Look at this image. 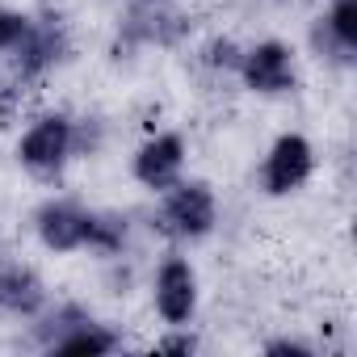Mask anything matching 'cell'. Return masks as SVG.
Instances as JSON below:
<instances>
[{
    "mask_svg": "<svg viewBox=\"0 0 357 357\" xmlns=\"http://www.w3.org/2000/svg\"><path fill=\"white\" fill-rule=\"evenodd\" d=\"M122 236H126L122 219H114V215H93L89 219V248L114 252V248H122Z\"/></svg>",
    "mask_w": 357,
    "mask_h": 357,
    "instance_id": "cell-12",
    "label": "cell"
},
{
    "mask_svg": "<svg viewBox=\"0 0 357 357\" xmlns=\"http://www.w3.org/2000/svg\"><path fill=\"white\" fill-rule=\"evenodd\" d=\"M13 51H17V76H22V80L43 76V72L55 68L59 55H63V30H59V26H34V22H30V30L22 34V43H17Z\"/></svg>",
    "mask_w": 357,
    "mask_h": 357,
    "instance_id": "cell-8",
    "label": "cell"
},
{
    "mask_svg": "<svg viewBox=\"0 0 357 357\" xmlns=\"http://www.w3.org/2000/svg\"><path fill=\"white\" fill-rule=\"evenodd\" d=\"M181 164H185L181 135H155V139H147L139 147L135 176H139L147 190H168V185H176V176H181Z\"/></svg>",
    "mask_w": 357,
    "mask_h": 357,
    "instance_id": "cell-7",
    "label": "cell"
},
{
    "mask_svg": "<svg viewBox=\"0 0 357 357\" xmlns=\"http://www.w3.org/2000/svg\"><path fill=\"white\" fill-rule=\"evenodd\" d=\"M47 303V290L34 269L26 265H0V311L13 315H34Z\"/></svg>",
    "mask_w": 357,
    "mask_h": 357,
    "instance_id": "cell-9",
    "label": "cell"
},
{
    "mask_svg": "<svg viewBox=\"0 0 357 357\" xmlns=\"http://www.w3.org/2000/svg\"><path fill=\"white\" fill-rule=\"evenodd\" d=\"M215 215H219L215 194H211V185H202V181L168 185V198H164V211H160L164 231L181 236V240H202V236L215 227Z\"/></svg>",
    "mask_w": 357,
    "mask_h": 357,
    "instance_id": "cell-1",
    "label": "cell"
},
{
    "mask_svg": "<svg viewBox=\"0 0 357 357\" xmlns=\"http://www.w3.org/2000/svg\"><path fill=\"white\" fill-rule=\"evenodd\" d=\"M72 143H76V126L55 114V118H43V122H34V126L26 130L17 155H22V164H26L30 172L51 176V172H59V168L68 164Z\"/></svg>",
    "mask_w": 357,
    "mask_h": 357,
    "instance_id": "cell-2",
    "label": "cell"
},
{
    "mask_svg": "<svg viewBox=\"0 0 357 357\" xmlns=\"http://www.w3.org/2000/svg\"><path fill=\"white\" fill-rule=\"evenodd\" d=\"M211 63H236V68H240V55H236L231 43H215V47H211Z\"/></svg>",
    "mask_w": 357,
    "mask_h": 357,
    "instance_id": "cell-14",
    "label": "cell"
},
{
    "mask_svg": "<svg viewBox=\"0 0 357 357\" xmlns=\"http://www.w3.org/2000/svg\"><path fill=\"white\" fill-rule=\"evenodd\" d=\"M240 76L252 93H290L294 89V59H290V47L282 43H257L252 51L240 55Z\"/></svg>",
    "mask_w": 357,
    "mask_h": 357,
    "instance_id": "cell-4",
    "label": "cell"
},
{
    "mask_svg": "<svg viewBox=\"0 0 357 357\" xmlns=\"http://www.w3.org/2000/svg\"><path fill=\"white\" fill-rule=\"evenodd\" d=\"M324 30H328V38L336 43L340 55H353L357 51V0H332Z\"/></svg>",
    "mask_w": 357,
    "mask_h": 357,
    "instance_id": "cell-11",
    "label": "cell"
},
{
    "mask_svg": "<svg viewBox=\"0 0 357 357\" xmlns=\"http://www.w3.org/2000/svg\"><path fill=\"white\" fill-rule=\"evenodd\" d=\"M89 211H80L76 202H47L38 215H34V227H38V240L51 248V252H76L89 244Z\"/></svg>",
    "mask_w": 357,
    "mask_h": 357,
    "instance_id": "cell-6",
    "label": "cell"
},
{
    "mask_svg": "<svg viewBox=\"0 0 357 357\" xmlns=\"http://www.w3.org/2000/svg\"><path fill=\"white\" fill-rule=\"evenodd\" d=\"M143 5H164V0H143Z\"/></svg>",
    "mask_w": 357,
    "mask_h": 357,
    "instance_id": "cell-17",
    "label": "cell"
},
{
    "mask_svg": "<svg viewBox=\"0 0 357 357\" xmlns=\"http://www.w3.org/2000/svg\"><path fill=\"white\" fill-rule=\"evenodd\" d=\"M155 311L172 328L194 319V311H198V278H194L190 261L172 257V261L160 265V273H155Z\"/></svg>",
    "mask_w": 357,
    "mask_h": 357,
    "instance_id": "cell-3",
    "label": "cell"
},
{
    "mask_svg": "<svg viewBox=\"0 0 357 357\" xmlns=\"http://www.w3.org/2000/svg\"><path fill=\"white\" fill-rule=\"evenodd\" d=\"M311 164H315V155H311V143L303 139V135H282L278 143H273V151L265 155V190L269 194H294L307 176H311Z\"/></svg>",
    "mask_w": 357,
    "mask_h": 357,
    "instance_id": "cell-5",
    "label": "cell"
},
{
    "mask_svg": "<svg viewBox=\"0 0 357 357\" xmlns=\"http://www.w3.org/2000/svg\"><path fill=\"white\" fill-rule=\"evenodd\" d=\"M160 353H194V336H172L160 344Z\"/></svg>",
    "mask_w": 357,
    "mask_h": 357,
    "instance_id": "cell-16",
    "label": "cell"
},
{
    "mask_svg": "<svg viewBox=\"0 0 357 357\" xmlns=\"http://www.w3.org/2000/svg\"><path fill=\"white\" fill-rule=\"evenodd\" d=\"M265 353H290V357H311V349L307 344H294V340H273Z\"/></svg>",
    "mask_w": 357,
    "mask_h": 357,
    "instance_id": "cell-15",
    "label": "cell"
},
{
    "mask_svg": "<svg viewBox=\"0 0 357 357\" xmlns=\"http://www.w3.org/2000/svg\"><path fill=\"white\" fill-rule=\"evenodd\" d=\"M51 349H55V353H114V349H118V336H114L109 328L93 324L89 315H80L63 336L51 340Z\"/></svg>",
    "mask_w": 357,
    "mask_h": 357,
    "instance_id": "cell-10",
    "label": "cell"
},
{
    "mask_svg": "<svg viewBox=\"0 0 357 357\" xmlns=\"http://www.w3.org/2000/svg\"><path fill=\"white\" fill-rule=\"evenodd\" d=\"M26 30H30V17L0 9V51H13V47L22 43V34H26Z\"/></svg>",
    "mask_w": 357,
    "mask_h": 357,
    "instance_id": "cell-13",
    "label": "cell"
}]
</instances>
